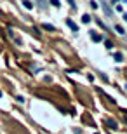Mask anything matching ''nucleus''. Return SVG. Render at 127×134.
Here are the masks:
<instances>
[{
  "mask_svg": "<svg viewBox=\"0 0 127 134\" xmlns=\"http://www.w3.org/2000/svg\"><path fill=\"white\" fill-rule=\"evenodd\" d=\"M103 11H104V14H106L108 18H112V16H113L112 9H110V7H108V4H104V2H103Z\"/></svg>",
  "mask_w": 127,
  "mask_h": 134,
  "instance_id": "2",
  "label": "nucleus"
},
{
  "mask_svg": "<svg viewBox=\"0 0 127 134\" xmlns=\"http://www.w3.org/2000/svg\"><path fill=\"white\" fill-rule=\"evenodd\" d=\"M50 4H52L54 7H59V5H61V4H59V0H50Z\"/></svg>",
  "mask_w": 127,
  "mask_h": 134,
  "instance_id": "11",
  "label": "nucleus"
},
{
  "mask_svg": "<svg viewBox=\"0 0 127 134\" xmlns=\"http://www.w3.org/2000/svg\"><path fill=\"white\" fill-rule=\"evenodd\" d=\"M115 30H117V33H118V35H126V30H124L120 25H117V26H115Z\"/></svg>",
  "mask_w": 127,
  "mask_h": 134,
  "instance_id": "5",
  "label": "nucleus"
},
{
  "mask_svg": "<svg viewBox=\"0 0 127 134\" xmlns=\"http://www.w3.org/2000/svg\"><path fill=\"white\" fill-rule=\"evenodd\" d=\"M115 2H118V0H115Z\"/></svg>",
  "mask_w": 127,
  "mask_h": 134,
  "instance_id": "16",
  "label": "nucleus"
},
{
  "mask_svg": "<svg viewBox=\"0 0 127 134\" xmlns=\"http://www.w3.org/2000/svg\"><path fill=\"white\" fill-rule=\"evenodd\" d=\"M0 98H2V91H0Z\"/></svg>",
  "mask_w": 127,
  "mask_h": 134,
  "instance_id": "15",
  "label": "nucleus"
},
{
  "mask_svg": "<svg viewBox=\"0 0 127 134\" xmlns=\"http://www.w3.org/2000/svg\"><path fill=\"white\" fill-rule=\"evenodd\" d=\"M106 125H108V127H112V129H117V122H115V120H112V118H108V120H106Z\"/></svg>",
  "mask_w": 127,
  "mask_h": 134,
  "instance_id": "4",
  "label": "nucleus"
},
{
  "mask_svg": "<svg viewBox=\"0 0 127 134\" xmlns=\"http://www.w3.org/2000/svg\"><path fill=\"white\" fill-rule=\"evenodd\" d=\"M92 40H94V42H101V40H103V37H99V35L92 33Z\"/></svg>",
  "mask_w": 127,
  "mask_h": 134,
  "instance_id": "7",
  "label": "nucleus"
},
{
  "mask_svg": "<svg viewBox=\"0 0 127 134\" xmlns=\"http://www.w3.org/2000/svg\"><path fill=\"white\" fill-rule=\"evenodd\" d=\"M66 25L72 28V32H73V33H77V32H78V25H77V23H73L72 19H68V21H66Z\"/></svg>",
  "mask_w": 127,
  "mask_h": 134,
  "instance_id": "1",
  "label": "nucleus"
},
{
  "mask_svg": "<svg viewBox=\"0 0 127 134\" xmlns=\"http://www.w3.org/2000/svg\"><path fill=\"white\" fill-rule=\"evenodd\" d=\"M104 45H106V49H112V47H113V44H112L110 40H106V42H104Z\"/></svg>",
  "mask_w": 127,
  "mask_h": 134,
  "instance_id": "10",
  "label": "nucleus"
},
{
  "mask_svg": "<svg viewBox=\"0 0 127 134\" xmlns=\"http://www.w3.org/2000/svg\"><path fill=\"white\" fill-rule=\"evenodd\" d=\"M89 21H90V16L89 14H84L82 16V23H89Z\"/></svg>",
  "mask_w": 127,
  "mask_h": 134,
  "instance_id": "8",
  "label": "nucleus"
},
{
  "mask_svg": "<svg viewBox=\"0 0 127 134\" xmlns=\"http://www.w3.org/2000/svg\"><path fill=\"white\" fill-rule=\"evenodd\" d=\"M90 7L92 9H98V2H90Z\"/></svg>",
  "mask_w": 127,
  "mask_h": 134,
  "instance_id": "12",
  "label": "nucleus"
},
{
  "mask_svg": "<svg viewBox=\"0 0 127 134\" xmlns=\"http://www.w3.org/2000/svg\"><path fill=\"white\" fill-rule=\"evenodd\" d=\"M113 59H115L117 63H122V61H124V56H122V52H115V56H113Z\"/></svg>",
  "mask_w": 127,
  "mask_h": 134,
  "instance_id": "3",
  "label": "nucleus"
},
{
  "mask_svg": "<svg viewBox=\"0 0 127 134\" xmlns=\"http://www.w3.org/2000/svg\"><path fill=\"white\" fill-rule=\"evenodd\" d=\"M124 19H126V23H127V12H126V14H124Z\"/></svg>",
  "mask_w": 127,
  "mask_h": 134,
  "instance_id": "14",
  "label": "nucleus"
},
{
  "mask_svg": "<svg viewBox=\"0 0 127 134\" xmlns=\"http://www.w3.org/2000/svg\"><path fill=\"white\" fill-rule=\"evenodd\" d=\"M68 4H70L72 7H77V5H75V0H68Z\"/></svg>",
  "mask_w": 127,
  "mask_h": 134,
  "instance_id": "13",
  "label": "nucleus"
},
{
  "mask_svg": "<svg viewBox=\"0 0 127 134\" xmlns=\"http://www.w3.org/2000/svg\"><path fill=\"white\" fill-rule=\"evenodd\" d=\"M44 28H45V30H49V32H54V26H52V25H47V23H44Z\"/></svg>",
  "mask_w": 127,
  "mask_h": 134,
  "instance_id": "9",
  "label": "nucleus"
},
{
  "mask_svg": "<svg viewBox=\"0 0 127 134\" xmlns=\"http://www.w3.org/2000/svg\"><path fill=\"white\" fill-rule=\"evenodd\" d=\"M23 5H24L26 9H33V4H32L30 0H23Z\"/></svg>",
  "mask_w": 127,
  "mask_h": 134,
  "instance_id": "6",
  "label": "nucleus"
}]
</instances>
